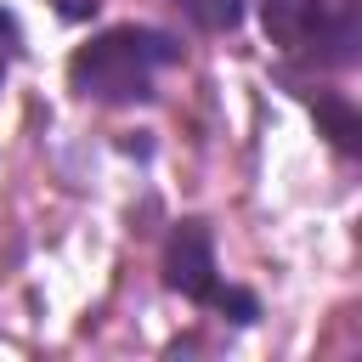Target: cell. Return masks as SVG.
<instances>
[{
    "label": "cell",
    "mask_w": 362,
    "mask_h": 362,
    "mask_svg": "<svg viewBox=\"0 0 362 362\" xmlns=\"http://www.w3.org/2000/svg\"><path fill=\"white\" fill-rule=\"evenodd\" d=\"M192 28H204V34H226V28H238L243 23V0H170Z\"/></svg>",
    "instance_id": "4"
},
{
    "label": "cell",
    "mask_w": 362,
    "mask_h": 362,
    "mask_svg": "<svg viewBox=\"0 0 362 362\" xmlns=\"http://www.w3.org/2000/svg\"><path fill=\"white\" fill-rule=\"evenodd\" d=\"M164 283H170L181 300L232 317L238 328H249V322L260 317V300H255L249 288L221 283V272H215V238H209V226H204L198 215H187V221L170 226V243H164Z\"/></svg>",
    "instance_id": "2"
},
{
    "label": "cell",
    "mask_w": 362,
    "mask_h": 362,
    "mask_svg": "<svg viewBox=\"0 0 362 362\" xmlns=\"http://www.w3.org/2000/svg\"><path fill=\"white\" fill-rule=\"evenodd\" d=\"M317 119H322V130H328V141L339 147V153H356V113H351V102L345 96H328V90H317Z\"/></svg>",
    "instance_id": "5"
},
{
    "label": "cell",
    "mask_w": 362,
    "mask_h": 362,
    "mask_svg": "<svg viewBox=\"0 0 362 362\" xmlns=\"http://www.w3.org/2000/svg\"><path fill=\"white\" fill-rule=\"evenodd\" d=\"M17 40H23V34H17V23H11V11H0V85H6V62L17 57Z\"/></svg>",
    "instance_id": "6"
},
{
    "label": "cell",
    "mask_w": 362,
    "mask_h": 362,
    "mask_svg": "<svg viewBox=\"0 0 362 362\" xmlns=\"http://www.w3.org/2000/svg\"><path fill=\"white\" fill-rule=\"evenodd\" d=\"M57 11H62V17H90L96 0H57Z\"/></svg>",
    "instance_id": "7"
},
{
    "label": "cell",
    "mask_w": 362,
    "mask_h": 362,
    "mask_svg": "<svg viewBox=\"0 0 362 362\" xmlns=\"http://www.w3.org/2000/svg\"><path fill=\"white\" fill-rule=\"evenodd\" d=\"M175 62H181L175 34L147 28V23H119V28L90 34L68 57V90L96 107H136V102H153L158 74Z\"/></svg>",
    "instance_id": "1"
},
{
    "label": "cell",
    "mask_w": 362,
    "mask_h": 362,
    "mask_svg": "<svg viewBox=\"0 0 362 362\" xmlns=\"http://www.w3.org/2000/svg\"><path fill=\"white\" fill-rule=\"evenodd\" d=\"M260 17L294 57L356 62V0H260Z\"/></svg>",
    "instance_id": "3"
}]
</instances>
